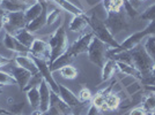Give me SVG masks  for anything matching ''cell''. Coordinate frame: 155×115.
Here are the masks:
<instances>
[{
	"label": "cell",
	"instance_id": "8fae6325",
	"mask_svg": "<svg viewBox=\"0 0 155 115\" xmlns=\"http://www.w3.org/2000/svg\"><path fill=\"white\" fill-rule=\"evenodd\" d=\"M29 54L31 57L38 58L45 61H50V55H51V50H50V45L44 39L36 38L34 40L32 45L29 48Z\"/></svg>",
	"mask_w": 155,
	"mask_h": 115
},
{
	"label": "cell",
	"instance_id": "4fadbf2b",
	"mask_svg": "<svg viewBox=\"0 0 155 115\" xmlns=\"http://www.w3.org/2000/svg\"><path fill=\"white\" fill-rule=\"evenodd\" d=\"M2 43H4V46L6 47L7 50H9V51L16 52V53L22 54V55L29 54V48L21 44L19 40L15 38L14 35H11V33H8V32H5Z\"/></svg>",
	"mask_w": 155,
	"mask_h": 115
},
{
	"label": "cell",
	"instance_id": "8d00e7d4",
	"mask_svg": "<svg viewBox=\"0 0 155 115\" xmlns=\"http://www.w3.org/2000/svg\"><path fill=\"white\" fill-rule=\"evenodd\" d=\"M23 108H25V102H19V104L13 105V106L9 108V112L14 115H20Z\"/></svg>",
	"mask_w": 155,
	"mask_h": 115
},
{
	"label": "cell",
	"instance_id": "1f68e13d",
	"mask_svg": "<svg viewBox=\"0 0 155 115\" xmlns=\"http://www.w3.org/2000/svg\"><path fill=\"white\" fill-rule=\"evenodd\" d=\"M0 85H18L13 75L8 74L6 71L0 70Z\"/></svg>",
	"mask_w": 155,
	"mask_h": 115
},
{
	"label": "cell",
	"instance_id": "f1b7e54d",
	"mask_svg": "<svg viewBox=\"0 0 155 115\" xmlns=\"http://www.w3.org/2000/svg\"><path fill=\"white\" fill-rule=\"evenodd\" d=\"M105 106L108 110H115L120 107V98L117 93L111 92L105 97Z\"/></svg>",
	"mask_w": 155,
	"mask_h": 115
},
{
	"label": "cell",
	"instance_id": "e575fe53",
	"mask_svg": "<svg viewBox=\"0 0 155 115\" xmlns=\"http://www.w3.org/2000/svg\"><path fill=\"white\" fill-rule=\"evenodd\" d=\"M124 12L126 13V15L131 17V19H134L139 15V12L137 11V8L133 5L132 2H130L129 0H124Z\"/></svg>",
	"mask_w": 155,
	"mask_h": 115
},
{
	"label": "cell",
	"instance_id": "83f0119b",
	"mask_svg": "<svg viewBox=\"0 0 155 115\" xmlns=\"http://www.w3.org/2000/svg\"><path fill=\"white\" fill-rule=\"evenodd\" d=\"M27 98H28V101L30 104L34 109L39 108V90L38 85L36 86H31L29 89H27Z\"/></svg>",
	"mask_w": 155,
	"mask_h": 115
},
{
	"label": "cell",
	"instance_id": "7c38bea8",
	"mask_svg": "<svg viewBox=\"0 0 155 115\" xmlns=\"http://www.w3.org/2000/svg\"><path fill=\"white\" fill-rule=\"evenodd\" d=\"M11 73H12L14 78H15L16 83L20 86V89L21 90L28 89V85H29L32 76H34L30 71H28L25 68H22V67H20L18 64H15V66L12 67Z\"/></svg>",
	"mask_w": 155,
	"mask_h": 115
},
{
	"label": "cell",
	"instance_id": "b9f144b4",
	"mask_svg": "<svg viewBox=\"0 0 155 115\" xmlns=\"http://www.w3.org/2000/svg\"><path fill=\"white\" fill-rule=\"evenodd\" d=\"M143 91H148V92L155 93V85H143Z\"/></svg>",
	"mask_w": 155,
	"mask_h": 115
},
{
	"label": "cell",
	"instance_id": "cb8c5ba5",
	"mask_svg": "<svg viewBox=\"0 0 155 115\" xmlns=\"http://www.w3.org/2000/svg\"><path fill=\"white\" fill-rule=\"evenodd\" d=\"M60 8L57 7V5H52L50 4V0L46 5V24L48 26H52L57 20L60 17Z\"/></svg>",
	"mask_w": 155,
	"mask_h": 115
},
{
	"label": "cell",
	"instance_id": "6da1fadb",
	"mask_svg": "<svg viewBox=\"0 0 155 115\" xmlns=\"http://www.w3.org/2000/svg\"><path fill=\"white\" fill-rule=\"evenodd\" d=\"M129 52L132 57V66L137 68L141 75L140 82L142 83V82L147 81L149 77L152 76V73L155 67L154 60L148 55V53L146 52L141 43L134 46L133 48L129 50Z\"/></svg>",
	"mask_w": 155,
	"mask_h": 115
},
{
	"label": "cell",
	"instance_id": "9a60e30c",
	"mask_svg": "<svg viewBox=\"0 0 155 115\" xmlns=\"http://www.w3.org/2000/svg\"><path fill=\"white\" fill-rule=\"evenodd\" d=\"M15 61V64H18L20 67L25 68L28 71H30L32 75H37L38 73V68L35 64L34 59L30 57V54H27V55H22V54H19L18 57L14 59Z\"/></svg>",
	"mask_w": 155,
	"mask_h": 115
},
{
	"label": "cell",
	"instance_id": "d590c367",
	"mask_svg": "<svg viewBox=\"0 0 155 115\" xmlns=\"http://www.w3.org/2000/svg\"><path fill=\"white\" fill-rule=\"evenodd\" d=\"M78 98H79V100L81 102H87V101H91V99H93V95H91V92L87 88H82V89L79 91Z\"/></svg>",
	"mask_w": 155,
	"mask_h": 115
},
{
	"label": "cell",
	"instance_id": "d6a6232c",
	"mask_svg": "<svg viewBox=\"0 0 155 115\" xmlns=\"http://www.w3.org/2000/svg\"><path fill=\"white\" fill-rule=\"evenodd\" d=\"M143 47H145L146 52L148 53L149 57L152 58L155 62V36L148 37V39L146 40V43L143 45Z\"/></svg>",
	"mask_w": 155,
	"mask_h": 115
},
{
	"label": "cell",
	"instance_id": "7402d4cb",
	"mask_svg": "<svg viewBox=\"0 0 155 115\" xmlns=\"http://www.w3.org/2000/svg\"><path fill=\"white\" fill-rule=\"evenodd\" d=\"M50 106L56 107L63 115H68L72 113L71 107L59 97V95L52 92V91H51V102H50Z\"/></svg>",
	"mask_w": 155,
	"mask_h": 115
},
{
	"label": "cell",
	"instance_id": "e0dca14e",
	"mask_svg": "<svg viewBox=\"0 0 155 115\" xmlns=\"http://www.w3.org/2000/svg\"><path fill=\"white\" fill-rule=\"evenodd\" d=\"M46 2H48V1H43V2L36 1L35 4H32V5H30V6L27 8L26 11H25V17H26L27 24L30 23V22L34 21L35 19H37L39 15L42 14L44 7H45V5H46Z\"/></svg>",
	"mask_w": 155,
	"mask_h": 115
},
{
	"label": "cell",
	"instance_id": "52a82bcc",
	"mask_svg": "<svg viewBox=\"0 0 155 115\" xmlns=\"http://www.w3.org/2000/svg\"><path fill=\"white\" fill-rule=\"evenodd\" d=\"M2 19H4V30L11 35H15L18 31L27 26L25 12L6 13L2 16Z\"/></svg>",
	"mask_w": 155,
	"mask_h": 115
},
{
	"label": "cell",
	"instance_id": "9c48e42d",
	"mask_svg": "<svg viewBox=\"0 0 155 115\" xmlns=\"http://www.w3.org/2000/svg\"><path fill=\"white\" fill-rule=\"evenodd\" d=\"M59 86V97L64 100L70 107H71L72 112H75L73 114L78 115V113H82L84 108V102H81L71 90L66 88L63 84H58Z\"/></svg>",
	"mask_w": 155,
	"mask_h": 115
},
{
	"label": "cell",
	"instance_id": "bcb514c9",
	"mask_svg": "<svg viewBox=\"0 0 155 115\" xmlns=\"http://www.w3.org/2000/svg\"><path fill=\"white\" fill-rule=\"evenodd\" d=\"M0 95H2V90L0 89Z\"/></svg>",
	"mask_w": 155,
	"mask_h": 115
},
{
	"label": "cell",
	"instance_id": "f6af8a7d",
	"mask_svg": "<svg viewBox=\"0 0 155 115\" xmlns=\"http://www.w3.org/2000/svg\"><path fill=\"white\" fill-rule=\"evenodd\" d=\"M4 30V19L2 16H0V31Z\"/></svg>",
	"mask_w": 155,
	"mask_h": 115
},
{
	"label": "cell",
	"instance_id": "ffe728a7",
	"mask_svg": "<svg viewBox=\"0 0 155 115\" xmlns=\"http://www.w3.org/2000/svg\"><path fill=\"white\" fill-rule=\"evenodd\" d=\"M48 2H49V1H48ZM48 2H46V5H48ZM46 5H45V7H44V9H43V12H42V14L39 15L38 17L27 24L26 29L29 32H31V33L37 32L44 26H46Z\"/></svg>",
	"mask_w": 155,
	"mask_h": 115
},
{
	"label": "cell",
	"instance_id": "484cf974",
	"mask_svg": "<svg viewBox=\"0 0 155 115\" xmlns=\"http://www.w3.org/2000/svg\"><path fill=\"white\" fill-rule=\"evenodd\" d=\"M14 36H15V38L18 39L21 44L23 45V46H26V47H28V48H30V46L32 45L34 40L36 39L35 36L32 35L31 32L28 31L26 28L22 29V30H20V31H18Z\"/></svg>",
	"mask_w": 155,
	"mask_h": 115
},
{
	"label": "cell",
	"instance_id": "7dc6e473",
	"mask_svg": "<svg viewBox=\"0 0 155 115\" xmlns=\"http://www.w3.org/2000/svg\"><path fill=\"white\" fill-rule=\"evenodd\" d=\"M0 88H1V85H0Z\"/></svg>",
	"mask_w": 155,
	"mask_h": 115
},
{
	"label": "cell",
	"instance_id": "5bb4252c",
	"mask_svg": "<svg viewBox=\"0 0 155 115\" xmlns=\"http://www.w3.org/2000/svg\"><path fill=\"white\" fill-rule=\"evenodd\" d=\"M39 90V109L42 112H46L50 108V102H51V89L48 85L44 79L38 85Z\"/></svg>",
	"mask_w": 155,
	"mask_h": 115
},
{
	"label": "cell",
	"instance_id": "5b68a950",
	"mask_svg": "<svg viewBox=\"0 0 155 115\" xmlns=\"http://www.w3.org/2000/svg\"><path fill=\"white\" fill-rule=\"evenodd\" d=\"M109 46L104 44L102 40L94 37L91 40L89 48H88V59L89 61L96 64L97 67H100L102 69L105 61L108 60V51H109Z\"/></svg>",
	"mask_w": 155,
	"mask_h": 115
},
{
	"label": "cell",
	"instance_id": "ba28073f",
	"mask_svg": "<svg viewBox=\"0 0 155 115\" xmlns=\"http://www.w3.org/2000/svg\"><path fill=\"white\" fill-rule=\"evenodd\" d=\"M95 37L94 32H86L84 35H81L77 40L73 42V44H71L67 48V52L71 54L73 58L78 57L82 53H87L88 48H89V45H91L93 38Z\"/></svg>",
	"mask_w": 155,
	"mask_h": 115
},
{
	"label": "cell",
	"instance_id": "3957f363",
	"mask_svg": "<svg viewBox=\"0 0 155 115\" xmlns=\"http://www.w3.org/2000/svg\"><path fill=\"white\" fill-rule=\"evenodd\" d=\"M89 26L91 28V31L94 32L95 37L98 38L100 40H102L104 44H107L110 48H117L119 47V44L116 42L115 37L110 33L109 29L107 28L104 20L101 19V16L94 12L89 16V22H88Z\"/></svg>",
	"mask_w": 155,
	"mask_h": 115
},
{
	"label": "cell",
	"instance_id": "d4e9b609",
	"mask_svg": "<svg viewBox=\"0 0 155 115\" xmlns=\"http://www.w3.org/2000/svg\"><path fill=\"white\" fill-rule=\"evenodd\" d=\"M117 62V69L120 71L124 75H127V76H132L133 78H136L138 81L141 79V75L139 70L134 68L133 66H130L127 64H124V62H119V61H116Z\"/></svg>",
	"mask_w": 155,
	"mask_h": 115
},
{
	"label": "cell",
	"instance_id": "2e32d148",
	"mask_svg": "<svg viewBox=\"0 0 155 115\" xmlns=\"http://www.w3.org/2000/svg\"><path fill=\"white\" fill-rule=\"evenodd\" d=\"M30 5H28L20 0H1V7L5 13H14V12H25Z\"/></svg>",
	"mask_w": 155,
	"mask_h": 115
},
{
	"label": "cell",
	"instance_id": "ee69618b",
	"mask_svg": "<svg viewBox=\"0 0 155 115\" xmlns=\"http://www.w3.org/2000/svg\"><path fill=\"white\" fill-rule=\"evenodd\" d=\"M20 1H23V2H26L28 5H32V4H35L37 0H20Z\"/></svg>",
	"mask_w": 155,
	"mask_h": 115
},
{
	"label": "cell",
	"instance_id": "4dcf8cb0",
	"mask_svg": "<svg viewBox=\"0 0 155 115\" xmlns=\"http://www.w3.org/2000/svg\"><path fill=\"white\" fill-rule=\"evenodd\" d=\"M91 105L95 106L100 110H108L105 106V96H103L101 92H97L95 96L91 99Z\"/></svg>",
	"mask_w": 155,
	"mask_h": 115
},
{
	"label": "cell",
	"instance_id": "4316f807",
	"mask_svg": "<svg viewBox=\"0 0 155 115\" xmlns=\"http://www.w3.org/2000/svg\"><path fill=\"white\" fill-rule=\"evenodd\" d=\"M102 5L105 13H117L123 11L124 0H103Z\"/></svg>",
	"mask_w": 155,
	"mask_h": 115
},
{
	"label": "cell",
	"instance_id": "ab89813d",
	"mask_svg": "<svg viewBox=\"0 0 155 115\" xmlns=\"http://www.w3.org/2000/svg\"><path fill=\"white\" fill-rule=\"evenodd\" d=\"M11 62H12V60H11V59L0 55V67H4V66H6V64H11Z\"/></svg>",
	"mask_w": 155,
	"mask_h": 115
},
{
	"label": "cell",
	"instance_id": "d6986e66",
	"mask_svg": "<svg viewBox=\"0 0 155 115\" xmlns=\"http://www.w3.org/2000/svg\"><path fill=\"white\" fill-rule=\"evenodd\" d=\"M117 70V62L114 59L108 58V60L105 61L104 66L102 67V78H101V83H104L107 81L111 79L115 76V73Z\"/></svg>",
	"mask_w": 155,
	"mask_h": 115
},
{
	"label": "cell",
	"instance_id": "8992f818",
	"mask_svg": "<svg viewBox=\"0 0 155 115\" xmlns=\"http://www.w3.org/2000/svg\"><path fill=\"white\" fill-rule=\"evenodd\" d=\"M104 23L114 37L117 33L124 31L129 28V22L126 20V13L124 11L117 12V13H107V19L104 20Z\"/></svg>",
	"mask_w": 155,
	"mask_h": 115
},
{
	"label": "cell",
	"instance_id": "30bf717a",
	"mask_svg": "<svg viewBox=\"0 0 155 115\" xmlns=\"http://www.w3.org/2000/svg\"><path fill=\"white\" fill-rule=\"evenodd\" d=\"M31 57V55H30ZM35 61V64L38 68V73L41 74V76L43 77V79L45 81L48 85L50 86L52 92L59 95V86L58 83L54 81V78L52 76V71L50 70V66H49V62L45 61V60H42V59H38V58L31 57Z\"/></svg>",
	"mask_w": 155,
	"mask_h": 115
},
{
	"label": "cell",
	"instance_id": "f546056e",
	"mask_svg": "<svg viewBox=\"0 0 155 115\" xmlns=\"http://www.w3.org/2000/svg\"><path fill=\"white\" fill-rule=\"evenodd\" d=\"M59 73L60 75L66 78V79H74L77 78L78 76V70L77 68H74L72 64H68V66H65L61 69H59Z\"/></svg>",
	"mask_w": 155,
	"mask_h": 115
},
{
	"label": "cell",
	"instance_id": "60d3db41",
	"mask_svg": "<svg viewBox=\"0 0 155 115\" xmlns=\"http://www.w3.org/2000/svg\"><path fill=\"white\" fill-rule=\"evenodd\" d=\"M98 112H100V109H97L95 106L91 105V107H89L88 112H87V115H97L98 114Z\"/></svg>",
	"mask_w": 155,
	"mask_h": 115
},
{
	"label": "cell",
	"instance_id": "7bdbcfd3",
	"mask_svg": "<svg viewBox=\"0 0 155 115\" xmlns=\"http://www.w3.org/2000/svg\"><path fill=\"white\" fill-rule=\"evenodd\" d=\"M42 114H43V112H42L39 108L34 109V110H32V113H31V115H42Z\"/></svg>",
	"mask_w": 155,
	"mask_h": 115
},
{
	"label": "cell",
	"instance_id": "ac0fdd59",
	"mask_svg": "<svg viewBox=\"0 0 155 115\" xmlns=\"http://www.w3.org/2000/svg\"><path fill=\"white\" fill-rule=\"evenodd\" d=\"M88 22H89V16H87V14L84 12L80 15H74L68 28L73 32H82L86 29V26H89Z\"/></svg>",
	"mask_w": 155,
	"mask_h": 115
},
{
	"label": "cell",
	"instance_id": "44dd1931",
	"mask_svg": "<svg viewBox=\"0 0 155 115\" xmlns=\"http://www.w3.org/2000/svg\"><path fill=\"white\" fill-rule=\"evenodd\" d=\"M73 61H74V58L66 51L64 54H61L58 59H56L51 64H49V66H50V70H51L52 73H53V71H57V70H59V69H61L63 67H65V66L71 64Z\"/></svg>",
	"mask_w": 155,
	"mask_h": 115
},
{
	"label": "cell",
	"instance_id": "74e56055",
	"mask_svg": "<svg viewBox=\"0 0 155 115\" xmlns=\"http://www.w3.org/2000/svg\"><path fill=\"white\" fill-rule=\"evenodd\" d=\"M129 115H147V113L142 107H136V108L130 110Z\"/></svg>",
	"mask_w": 155,
	"mask_h": 115
},
{
	"label": "cell",
	"instance_id": "7a4b0ae2",
	"mask_svg": "<svg viewBox=\"0 0 155 115\" xmlns=\"http://www.w3.org/2000/svg\"><path fill=\"white\" fill-rule=\"evenodd\" d=\"M150 36H155V20L152 21V22H149L148 26H146L143 30L137 31L133 35L129 36L122 44H119V47H117V48H109L108 58H110L114 54H116V53H119V52L129 51V50L133 48L138 44H140L142 42V39H145L146 37H150Z\"/></svg>",
	"mask_w": 155,
	"mask_h": 115
},
{
	"label": "cell",
	"instance_id": "277c9868",
	"mask_svg": "<svg viewBox=\"0 0 155 115\" xmlns=\"http://www.w3.org/2000/svg\"><path fill=\"white\" fill-rule=\"evenodd\" d=\"M48 43L50 45V50H51V55H50V61H49V64H51L56 59H58L61 54H64L68 48V39H67L65 26H60L52 35H50Z\"/></svg>",
	"mask_w": 155,
	"mask_h": 115
},
{
	"label": "cell",
	"instance_id": "f35d334b",
	"mask_svg": "<svg viewBox=\"0 0 155 115\" xmlns=\"http://www.w3.org/2000/svg\"><path fill=\"white\" fill-rule=\"evenodd\" d=\"M42 115H63V114H61V113H60L56 107L50 106V108L48 109L46 112H43V114Z\"/></svg>",
	"mask_w": 155,
	"mask_h": 115
},
{
	"label": "cell",
	"instance_id": "603a6c76",
	"mask_svg": "<svg viewBox=\"0 0 155 115\" xmlns=\"http://www.w3.org/2000/svg\"><path fill=\"white\" fill-rule=\"evenodd\" d=\"M51 1L54 5H57L60 9H63L65 12H68V13L73 14V15H80V14L84 13L82 8L75 6L74 4H72L71 1H68V0H51Z\"/></svg>",
	"mask_w": 155,
	"mask_h": 115
},
{
	"label": "cell",
	"instance_id": "836d02e7",
	"mask_svg": "<svg viewBox=\"0 0 155 115\" xmlns=\"http://www.w3.org/2000/svg\"><path fill=\"white\" fill-rule=\"evenodd\" d=\"M139 19L143 20V21H148L152 22L155 20V4L149 6L148 8H146L140 15H139Z\"/></svg>",
	"mask_w": 155,
	"mask_h": 115
}]
</instances>
